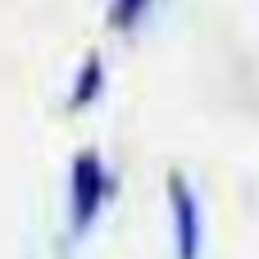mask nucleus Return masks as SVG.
Here are the masks:
<instances>
[{"instance_id":"obj_1","label":"nucleus","mask_w":259,"mask_h":259,"mask_svg":"<svg viewBox=\"0 0 259 259\" xmlns=\"http://www.w3.org/2000/svg\"><path fill=\"white\" fill-rule=\"evenodd\" d=\"M114 200V168L96 146H82L68 159V237L87 241L100 223V214Z\"/></svg>"},{"instance_id":"obj_4","label":"nucleus","mask_w":259,"mask_h":259,"mask_svg":"<svg viewBox=\"0 0 259 259\" xmlns=\"http://www.w3.org/2000/svg\"><path fill=\"white\" fill-rule=\"evenodd\" d=\"M150 9H155V0H109L105 23H109V32L127 36V32H137V27L146 23V14H150Z\"/></svg>"},{"instance_id":"obj_3","label":"nucleus","mask_w":259,"mask_h":259,"mask_svg":"<svg viewBox=\"0 0 259 259\" xmlns=\"http://www.w3.org/2000/svg\"><path fill=\"white\" fill-rule=\"evenodd\" d=\"M105 87H109V64H105L100 50H87L82 64H77V73H73V82H68V100H64L68 114L96 109V105L105 100Z\"/></svg>"},{"instance_id":"obj_2","label":"nucleus","mask_w":259,"mask_h":259,"mask_svg":"<svg viewBox=\"0 0 259 259\" xmlns=\"http://www.w3.org/2000/svg\"><path fill=\"white\" fill-rule=\"evenodd\" d=\"M168 191V219H173V259H205V214H200V196L187 182V173H168L164 178Z\"/></svg>"}]
</instances>
